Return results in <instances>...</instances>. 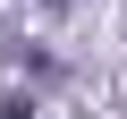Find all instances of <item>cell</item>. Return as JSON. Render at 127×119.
I'll list each match as a JSON object with an SVG mask.
<instances>
[{"instance_id": "1", "label": "cell", "mask_w": 127, "mask_h": 119, "mask_svg": "<svg viewBox=\"0 0 127 119\" xmlns=\"http://www.w3.org/2000/svg\"><path fill=\"white\" fill-rule=\"evenodd\" d=\"M0 119H26V102H0Z\"/></svg>"}, {"instance_id": "2", "label": "cell", "mask_w": 127, "mask_h": 119, "mask_svg": "<svg viewBox=\"0 0 127 119\" xmlns=\"http://www.w3.org/2000/svg\"><path fill=\"white\" fill-rule=\"evenodd\" d=\"M42 9H68V0H42Z\"/></svg>"}]
</instances>
